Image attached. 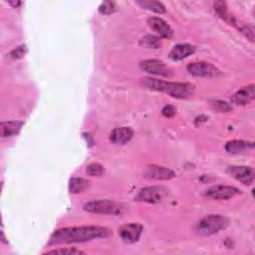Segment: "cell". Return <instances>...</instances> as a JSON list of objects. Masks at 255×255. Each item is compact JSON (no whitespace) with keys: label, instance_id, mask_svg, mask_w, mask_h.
<instances>
[{"label":"cell","instance_id":"cb8c5ba5","mask_svg":"<svg viewBox=\"0 0 255 255\" xmlns=\"http://www.w3.org/2000/svg\"><path fill=\"white\" fill-rule=\"evenodd\" d=\"M87 173L90 175V176H100L104 173L105 169L103 167L102 164L100 163H97V162H94V163H91L87 166Z\"/></svg>","mask_w":255,"mask_h":255},{"label":"cell","instance_id":"d4e9b609","mask_svg":"<svg viewBox=\"0 0 255 255\" xmlns=\"http://www.w3.org/2000/svg\"><path fill=\"white\" fill-rule=\"evenodd\" d=\"M116 11V5L112 1H105L99 6V12L103 15H110Z\"/></svg>","mask_w":255,"mask_h":255},{"label":"cell","instance_id":"4fadbf2b","mask_svg":"<svg viewBox=\"0 0 255 255\" xmlns=\"http://www.w3.org/2000/svg\"><path fill=\"white\" fill-rule=\"evenodd\" d=\"M147 24L160 37L165 39H170L172 37V34H173L172 29L167 24V22H165L163 19L158 17H149L147 19Z\"/></svg>","mask_w":255,"mask_h":255},{"label":"cell","instance_id":"83f0119b","mask_svg":"<svg viewBox=\"0 0 255 255\" xmlns=\"http://www.w3.org/2000/svg\"><path fill=\"white\" fill-rule=\"evenodd\" d=\"M175 113H176V109L171 105H166L161 110L162 116H164L166 118H172L175 115Z\"/></svg>","mask_w":255,"mask_h":255},{"label":"cell","instance_id":"7a4b0ae2","mask_svg":"<svg viewBox=\"0 0 255 255\" xmlns=\"http://www.w3.org/2000/svg\"><path fill=\"white\" fill-rule=\"evenodd\" d=\"M139 84L147 90L162 92L175 99H187L194 91V86L190 83L167 82L155 78H142Z\"/></svg>","mask_w":255,"mask_h":255},{"label":"cell","instance_id":"52a82bcc","mask_svg":"<svg viewBox=\"0 0 255 255\" xmlns=\"http://www.w3.org/2000/svg\"><path fill=\"white\" fill-rule=\"evenodd\" d=\"M240 189L237 187L231 186V185H223V184H217L210 186L207 188L204 192V195L210 199L214 200H227L229 198H232L233 196L240 193Z\"/></svg>","mask_w":255,"mask_h":255},{"label":"cell","instance_id":"3957f363","mask_svg":"<svg viewBox=\"0 0 255 255\" xmlns=\"http://www.w3.org/2000/svg\"><path fill=\"white\" fill-rule=\"evenodd\" d=\"M228 225V219L219 214H210L200 219L195 225V231L203 236L213 235Z\"/></svg>","mask_w":255,"mask_h":255},{"label":"cell","instance_id":"5bb4252c","mask_svg":"<svg viewBox=\"0 0 255 255\" xmlns=\"http://www.w3.org/2000/svg\"><path fill=\"white\" fill-rule=\"evenodd\" d=\"M194 51H195V47L191 44H187V43L177 44L171 49V51L168 54V57L172 61H180L192 55Z\"/></svg>","mask_w":255,"mask_h":255},{"label":"cell","instance_id":"4316f807","mask_svg":"<svg viewBox=\"0 0 255 255\" xmlns=\"http://www.w3.org/2000/svg\"><path fill=\"white\" fill-rule=\"evenodd\" d=\"M26 52H27L26 45H21V46H18L16 48H14L11 51L10 55H11V57L13 59H21V58H23L25 56Z\"/></svg>","mask_w":255,"mask_h":255},{"label":"cell","instance_id":"9a60e30c","mask_svg":"<svg viewBox=\"0 0 255 255\" xmlns=\"http://www.w3.org/2000/svg\"><path fill=\"white\" fill-rule=\"evenodd\" d=\"M133 135V131L131 128L127 127L117 128L112 130L110 134V140L116 144H125L128 142Z\"/></svg>","mask_w":255,"mask_h":255},{"label":"cell","instance_id":"ac0fdd59","mask_svg":"<svg viewBox=\"0 0 255 255\" xmlns=\"http://www.w3.org/2000/svg\"><path fill=\"white\" fill-rule=\"evenodd\" d=\"M214 10H215V12L217 13V15H218L221 19H223L225 22L229 23L230 25L236 27L238 21H237L232 15H230V14L228 13V11H227V6H226V3H225V2H223V1H218V2H216V3L214 4Z\"/></svg>","mask_w":255,"mask_h":255},{"label":"cell","instance_id":"e0dca14e","mask_svg":"<svg viewBox=\"0 0 255 255\" xmlns=\"http://www.w3.org/2000/svg\"><path fill=\"white\" fill-rule=\"evenodd\" d=\"M24 123L22 121H8L1 123V135L3 137H10L17 134Z\"/></svg>","mask_w":255,"mask_h":255},{"label":"cell","instance_id":"6da1fadb","mask_svg":"<svg viewBox=\"0 0 255 255\" xmlns=\"http://www.w3.org/2000/svg\"><path fill=\"white\" fill-rule=\"evenodd\" d=\"M111 235L110 229L103 226L66 227L55 230L49 238L48 245L82 243L98 238H107Z\"/></svg>","mask_w":255,"mask_h":255},{"label":"cell","instance_id":"ba28073f","mask_svg":"<svg viewBox=\"0 0 255 255\" xmlns=\"http://www.w3.org/2000/svg\"><path fill=\"white\" fill-rule=\"evenodd\" d=\"M139 68L142 71L154 76L169 78L173 75L172 71L162 61L156 59H148L141 61L139 63Z\"/></svg>","mask_w":255,"mask_h":255},{"label":"cell","instance_id":"8fae6325","mask_svg":"<svg viewBox=\"0 0 255 255\" xmlns=\"http://www.w3.org/2000/svg\"><path fill=\"white\" fill-rule=\"evenodd\" d=\"M142 233V226L138 223H128L119 229L120 237L127 243L136 242Z\"/></svg>","mask_w":255,"mask_h":255},{"label":"cell","instance_id":"8992f818","mask_svg":"<svg viewBox=\"0 0 255 255\" xmlns=\"http://www.w3.org/2000/svg\"><path fill=\"white\" fill-rule=\"evenodd\" d=\"M187 72L198 78H217L221 75L218 68L207 62H193L187 65Z\"/></svg>","mask_w":255,"mask_h":255},{"label":"cell","instance_id":"7c38bea8","mask_svg":"<svg viewBox=\"0 0 255 255\" xmlns=\"http://www.w3.org/2000/svg\"><path fill=\"white\" fill-rule=\"evenodd\" d=\"M255 98V86L253 84L242 87L238 91H236L232 97H231V102L235 105H248L250 104Z\"/></svg>","mask_w":255,"mask_h":255},{"label":"cell","instance_id":"2e32d148","mask_svg":"<svg viewBox=\"0 0 255 255\" xmlns=\"http://www.w3.org/2000/svg\"><path fill=\"white\" fill-rule=\"evenodd\" d=\"M254 147L253 142L245 141V140H239V139H232L226 142L225 144V150L228 153L232 154H238L245 150L252 149Z\"/></svg>","mask_w":255,"mask_h":255},{"label":"cell","instance_id":"484cf974","mask_svg":"<svg viewBox=\"0 0 255 255\" xmlns=\"http://www.w3.org/2000/svg\"><path fill=\"white\" fill-rule=\"evenodd\" d=\"M46 254H68V255H76V254H84L83 251L76 249V248H58V249H53Z\"/></svg>","mask_w":255,"mask_h":255},{"label":"cell","instance_id":"5b68a950","mask_svg":"<svg viewBox=\"0 0 255 255\" xmlns=\"http://www.w3.org/2000/svg\"><path fill=\"white\" fill-rule=\"evenodd\" d=\"M167 194L166 188L159 185L147 186L139 189L134 196L135 201L147 202V203H159L164 199Z\"/></svg>","mask_w":255,"mask_h":255},{"label":"cell","instance_id":"30bf717a","mask_svg":"<svg viewBox=\"0 0 255 255\" xmlns=\"http://www.w3.org/2000/svg\"><path fill=\"white\" fill-rule=\"evenodd\" d=\"M143 176L155 180H168L173 178L175 176V173L173 170L169 168L155 164H150L145 167L143 171Z\"/></svg>","mask_w":255,"mask_h":255},{"label":"cell","instance_id":"7402d4cb","mask_svg":"<svg viewBox=\"0 0 255 255\" xmlns=\"http://www.w3.org/2000/svg\"><path fill=\"white\" fill-rule=\"evenodd\" d=\"M236 28H237L247 39H249L251 42H253V40H254V28H253L252 25L238 22L237 25H236Z\"/></svg>","mask_w":255,"mask_h":255},{"label":"cell","instance_id":"44dd1931","mask_svg":"<svg viewBox=\"0 0 255 255\" xmlns=\"http://www.w3.org/2000/svg\"><path fill=\"white\" fill-rule=\"evenodd\" d=\"M139 45L144 48L157 49L160 47V39L154 35H145L139 41Z\"/></svg>","mask_w":255,"mask_h":255},{"label":"cell","instance_id":"ffe728a7","mask_svg":"<svg viewBox=\"0 0 255 255\" xmlns=\"http://www.w3.org/2000/svg\"><path fill=\"white\" fill-rule=\"evenodd\" d=\"M138 5H140L142 8L153 11L155 13H165V7L164 5L159 1H152V0H142L136 2Z\"/></svg>","mask_w":255,"mask_h":255},{"label":"cell","instance_id":"d6986e66","mask_svg":"<svg viewBox=\"0 0 255 255\" xmlns=\"http://www.w3.org/2000/svg\"><path fill=\"white\" fill-rule=\"evenodd\" d=\"M90 187V181L83 177H73L69 181V190L71 193H80Z\"/></svg>","mask_w":255,"mask_h":255},{"label":"cell","instance_id":"277c9868","mask_svg":"<svg viewBox=\"0 0 255 255\" xmlns=\"http://www.w3.org/2000/svg\"><path fill=\"white\" fill-rule=\"evenodd\" d=\"M84 209L88 212L97 213V214H112V215H120L124 212V206L120 203L108 200H92L87 202L84 205Z\"/></svg>","mask_w":255,"mask_h":255},{"label":"cell","instance_id":"603a6c76","mask_svg":"<svg viewBox=\"0 0 255 255\" xmlns=\"http://www.w3.org/2000/svg\"><path fill=\"white\" fill-rule=\"evenodd\" d=\"M210 105L213 110H215L216 112H219V113H227L232 110L231 105H229L227 102L221 101V100L212 101V102H210Z\"/></svg>","mask_w":255,"mask_h":255},{"label":"cell","instance_id":"f1b7e54d","mask_svg":"<svg viewBox=\"0 0 255 255\" xmlns=\"http://www.w3.org/2000/svg\"><path fill=\"white\" fill-rule=\"evenodd\" d=\"M10 5H12L14 8H17L19 5H21V2L20 1H9L8 2Z\"/></svg>","mask_w":255,"mask_h":255},{"label":"cell","instance_id":"9c48e42d","mask_svg":"<svg viewBox=\"0 0 255 255\" xmlns=\"http://www.w3.org/2000/svg\"><path fill=\"white\" fill-rule=\"evenodd\" d=\"M227 172L239 182L249 185L254 181V169L249 166L231 165L227 168Z\"/></svg>","mask_w":255,"mask_h":255}]
</instances>
